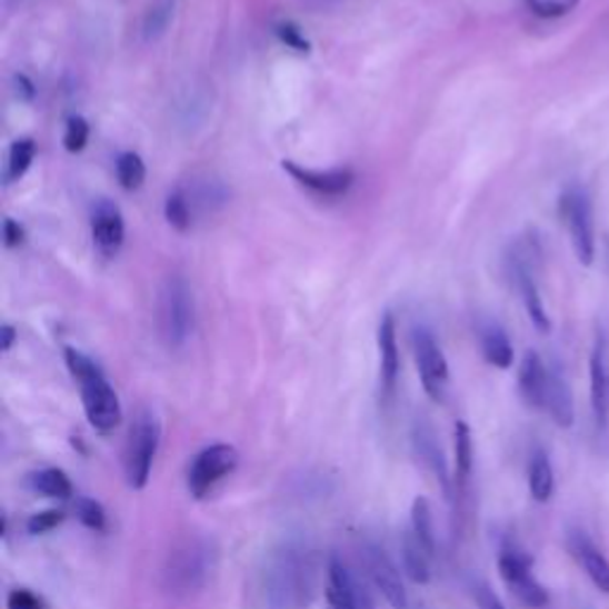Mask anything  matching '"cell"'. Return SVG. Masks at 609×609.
I'll return each mask as SVG.
<instances>
[{"label":"cell","mask_w":609,"mask_h":609,"mask_svg":"<svg viewBox=\"0 0 609 609\" xmlns=\"http://www.w3.org/2000/svg\"><path fill=\"white\" fill-rule=\"evenodd\" d=\"M538 256H540V250H538L536 241L527 239V241L515 243L510 256H507V272H510V279L517 286L523 308H527V312H529L531 325L540 333H548L552 325H550V317H548V310L543 304V296H540L536 277H533Z\"/></svg>","instance_id":"277c9868"},{"label":"cell","mask_w":609,"mask_h":609,"mask_svg":"<svg viewBox=\"0 0 609 609\" xmlns=\"http://www.w3.org/2000/svg\"><path fill=\"white\" fill-rule=\"evenodd\" d=\"M352 598H355V609H377L375 600H371L369 588L365 586L360 577H355V573H352Z\"/></svg>","instance_id":"74e56055"},{"label":"cell","mask_w":609,"mask_h":609,"mask_svg":"<svg viewBox=\"0 0 609 609\" xmlns=\"http://www.w3.org/2000/svg\"><path fill=\"white\" fill-rule=\"evenodd\" d=\"M327 609H355L352 571L338 557L327 567Z\"/></svg>","instance_id":"44dd1931"},{"label":"cell","mask_w":609,"mask_h":609,"mask_svg":"<svg viewBox=\"0 0 609 609\" xmlns=\"http://www.w3.org/2000/svg\"><path fill=\"white\" fill-rule=\"evenodd\" d=\"M29 488L37 490V493H41L46 498H56V500H67L74 493V486H72L70 477H67L62 469H56V467L33 471L29 477Z\"/></svg>","instance_id":"603a6c76"},{"label":"cell","mask_w":609,"mask_h":609,"mask_svg":"<svg viewBox=\"0 0 609 609\" xmlns=\"http://www.w3.org/2000/svg\"><path fill=\"white\" fill-rule=\"evenodd\" d=\"M560 217L567 224L569 239L577 252V260L583 267H590L596 262V219H593V202L590 196L581 189V186H569V189L560 196Z\"/></svg>","instance_id":"8992f818"},{"label":"cell","mask_w":609,"mask_h":609,"mask_svg":"<svg viewBox=\"0 0 609 609\" xmlns=\"http://www.w3.org/2000/svg\"><path fill=\"white\" fill-rule=\"evenodd\" d=\"M74 515L77 519L83 523V527L91 529V531H106V523H108V515L103 510V505H100L98 500L93 498H87V496H79L74 500Z\"/></svg>","instance_id":"4dcf8cb0"},{"label":"cell","mask_w":609,"mask_h":609,"mask_svg":"<svg viewBox=\"0 0 609 609\" xmlns=\"http://www.w3.org/2000/svg\"><path fill=\"white\" fill-rule=\"evenodd\" d=\"M546 410L552 417L557 427L571 429L573 427V396L571 388L560 369L550 367L548 371V388H546Z\"/></svg>","instance_id":"d6986e66"},{"label":"cell","mask_w":609,"mask_h":609,"mask_svg":"<svg viewBox=\"0 0 609 609\" xmlns=\"http://www.w3.org/2000/svg\"><path fill=\"white\" fill-rule=\"evenodd\" d=\"M412 348H415V360L419 369L421 386L431 400L443 402L448 393V381H450V369L448 360L441 350V343L436 341L433 331L427 325H417L412 329Z\"/></svg>","instance_id":"ba28073f"},{"label":"cell","mask_w":609,"mask_h":609,"mask_svg":"<svg viewBox=\"0 0 609 609\" xmlns=\"http://www.w3.org/2000/svg\"><path fill=\"white\" fill-rule=\"evenodd\" d=\"M33 158H37V143H33L31 139H17V141L10 146V152H8L6 183L20 181V179L29 172V167H31Z\"/></svg>","instance_id":"f1b7e54d"},{"label":"cell","mask_w":609,"mask_h":609,"mask_svg":"<svg viewBox=\"0 0 609 609\" xmlns=\"http://www.w3.org/2000/svg\"><path fill=\"white\" fill-rule=\"evenodd\" d=\"M567 548L600 593L609 596V560L600 552L593 540H590L581 529H571L567 533Z\"/></svg>","instance_id":"2e32d148"},{"label":"cell","mask_w":609,"mask_h":609,"mask_svg":"<svg viewBox=\"0 0 609 609\" xmlns=\"http://www.w3.org/2000/svg\"><path fill=\"white\" fill-rule=\"evenodd\" d=\"M412 536L419 540L431 557L436 555V533H433V515L427 498H417L412 502Z\"/></svg>","instance_id":"83f0119b"},{"label":"cell","mask_w":609,"mask_h":609,"mask_svg":"<svg viewBox=\"0 0 609 609\" xmlns=\"http://www.w3.org/2000/svg\"><path fill=\"white\" fill-rule=\"evenodd\" d=\"M62 521H64V512H60V510H43V512H37V515H31L27 519V531L31 536H41V533H48V531L58 529Z\"/></svg>","instance_id":"836d02e7"},{"label":"cell","mask_w":609,"mask_h":609,"mask_svg":"<svg viewBox=\"0 0 609 609\" xmlns=\"http://www.w3.org/2000/svg\"><path fill=\"white\" fill-rule=\"evenodd\" d=\"M360 562L369 581L375 583V588L386 598L388 605L393 609H408V590L402 586L398 567L393 565L391 557L383 552V548L371 543V540H365L360 546Z\"/></svg>","instance_id":"30bf717a"},{"label":"cell","mask_w":609,"mask_h":609,"mask_svg":"<svg viewBox=\"0 0 609 609\" xmlns=\"http://www.w3.org/2000/svg\"><path fill=\"white\" fill-rule=\"evenodd\" d=\"M267 605L269 609H298V567H296V543H286L272 557L267 571Z\"/></svg>","instance_id":"8fae6325"},{"label":"cell","mask_w":609,"mask_h":609,"mask_svg":"<svg viewBox=\"0 0 609 609\" xmlns=\"http://www.w3.org/2000/svg\"><path fill=\"white\" fill-rule=\"evenodd\" d=\"M277 37L281 39V43H286L289 48L298 50V53H308V50H310V41L304 39V33L293 22L277 24Z\"/></svg>","instance_id":"e575fe53"},{"label":"cell","mask_w":609,"mask_h":609,"mask_svg":"<svg viewBox=\"0 0 609 609\" xmlns=\"http://www.w3.org/2000/svg\"><path fill=\"white\" fill-rule=\"evenodd\" d=\"M579 3L581 0H527V8L543 20H557L577 10Z\"/></svg>","instance_id":"1f68e13d"},{"label":"cell","mask_w":609,"mask_h":609,"mask_svg":"<svg viewBox=\"0 0 609 609\" xmlns=\"http://www.w3.org/2000/svg\"><path fill=\"white\" fill-rule=\"evenodd\" d=\"M239 467V450L229 443H214L206 450H200L189 467V477H186V486H189V493L196 500L208 498L212 488L224 481L227 477Z\"/></svg>","instance_id":"9c48e42d"},{"label":"cell","mask_w":609,"mask_h":609,"mask_svg":"<svg viewBox=\"0 0 609 609\" xmlns=\"http://www.w3.org/2000/svg\"><path fill=\"white\" fill-rule=\"evenodd\" d=\"M14 338H17L14 327L3 325V329H0V350H3V352H10V348L14 346Z\"/></svg>","instance_id":"ab89813d"},{"label":"cell","mask_w":609,"mask_h":609,"mask_svg":"<svg viewBox=\"0 0 609 609\" xmlns=\"http://www.w3.org/2000/svg\"><path fill=\"white\" fill-rule=\"evenodd\" d=\"M529 490L536 502H548L555 493V471L543 450L533 452L529 462Z\"/></svg>","instance_id":"cb8c5ba5"},{"label":"cell","mask_w":609,"mask_h":609,"mask_svg":"<svg viewBox=\"0 0 609 609\" xmlns=\"http://www.w3.org/2000/svg\"><path fill=\"white\" fill-rule=\"evenodd\" d=\"M114 169L124 191H139L146 181V162L141 160L139 152H131V150L122 152L114 162Z\"/></svg>","instance_id":"f546056e"},{"label":"cell","mask_w":609,"mask_h":609,"mask_svg":"<svg viewBox=\"0 0 609 609\" xmlns=\"http://www.w3.org/2000/svg\"><path fill=\"white\" fill-rule=\"evenodd\" d=\"M412 448H415V455L421 460V465H425L433 473L436 481L441 483L443 496L450 498L452 496V477L448 471V460H446L441 446H438V441H436V433H433L431 425L425 417H419L412 427Z\"/></svg>","instance_id":"5bb4252c"},{"label":"cell","mask_w":609,"mask_h":609,"mask_svg":"<svg viewBox=\"0 0 609 609\" xmlns=\"http://www.w3.org/2000/svg\"><path fill=\"white\" fill-rule=\"evenodd\" d=\"M471 596H473V602H477L479 609H505L502 600L496 596V590L490 588L488 583H483V581H473L471 583Z\"/></svg>","instance_id":"8d00e7d4"},{"label":"cell","mask_w":609,"mask_h":609,"mask_svg":"<svg viewBox=\"0 0 609 609\" xmlns=\"http://www.w3.org/2000/svg\"><path fill=\"white\" fill-rule=\"evenodd\" d=\"M379 343V375H381V391L386 398H391L400 375V352H398V327L396 317L386 312L377 331Z\"/></svg>","instance_id":"e0dca14e"},{"label":"cell","mask_w":609,"mask_h":609,"mask_svg":"<svg viewBox=\"0 0 609 609\" xmlns=\"http://www.w3.org/2000/svg\"><path fill=\"white\" fill-rule=\"evenodd\" d=\"M158 448H160V421L156 415L143 410L137 415V419H133L127 450H124V473H127V483L133 490H143L148 486Z\"/></svg>","instance_id":"5b68a950"},{"label":"cell","mask_w":609,"mask_h":609,"mask_svg":"<svg viewBox=\"0 0 609 609\" xmlns=\"http://www.w3.org/2000/svg\"><path fill=\"white\" fill-rule=\"evenodd\" d=\"M283 169L289 172L300 186L310 189L319 196H346L350 191V186L355 183V172L348 167H333V169H308L300 167L291 160H283Z\"/></svg>","instance_id":"4fadbf2b"},{"label":"cell","mask_w":609,"mask_h":609,"mask_svg":"<svg viewBox=\"0 0 609 609\" xmlns=\"http://www.w3.org/2000/svg\"><path fill=\"white\" fill-rule=\"evenodd\" d=\"M8 609H46V602L29 588H14L8 593Z\"/></svg>","instance_id":"d590c367"},{"label":"cell","mask_w":609,"mask_h":609,"mask_svg":"<svg viewBox=\"0 0 609 609\" xmlns=\"http://www.w3.org/2000/svg\"><path fill=\"white\" fill-rule=\"evenodd\" d=\"M533 560L517 543H505L498 555V569L505 586L512 590V596L531 609H546L550 596L543 583L533 577Z\"/></svg>","instance_id":"52a82bcc"},{"label":"cell","mask_w":609,"mask_h":609,"mask_svg":"<svg viewBox=\"0 0 609 609\" xmlns=\"http://www.w3.org/2000/svg\"><path fill=\"white\" fill-rule=\"evenodd\" d=\"M124 217L110 200H98L91 214V236L103 258H114L124 246Z\"/></svg>","instance_id":"7c38bea8"},{"label":"cell","mask_w":609,"mask_h":609,"mask_svg":"<svg viewBox=\"0 0 609 609\" xmlns=\"http://www.w3.org/2000/svg\"><path fill=\"white\" fill-rule=\"evenodd\" d=\"M193 202L189 198V191L186 189H174L169 191L164 200V217L169 227H174L177 231H189L193 224Z\"/></svg>","instance_id":"484cf974"},{"label":"cell","mask_w":609,"mask_h":609,"mask_svg":"<svg viewBox=\"0 0 609 609\" xmlns=\"http://www.w3.org/2000/svg\"><path fill=\"white\" fill-rule=\"evenodd\" d=\"M3 239H6V246L8 248H17V246H22L24 243V229L20 222H14V219H6V224H3Z\"/></svg>","instance_id":"f35d334b"},{"label":"cell","mask_w":609,"mask_h":609,"mask_svg":"<svg viewBox=\"0 0 609 609\" xmlns=\"http://www.w3.org/2000/svg\"><path fill=\"white\" fill-rule=\"evenodd\" d=\"M590 408L600 429L609 421V346L607 338L598 333L593 352H590Z\"/></svg>","instance_id":"9a60e30c"},{"label":"cell","mask_w":609,"mask_h":609,"mask_svg":"<svg viewBox=\"0 0 609 609\" xmlns=\"http://www.w3.org/2000/svg\"><path fill=\"white\" fill-rule=\"evenodd\" d=\"M473 467V441L471 431L465 421L455 425V481L457 486H465L471 477Z\"/></svg>","instance_id":"d4e9b609"},{"label":"cell","mask_w":609,"mask_h":609,"mask_svg":"<svg viewBox=\"0 0 609 609\" xmlns=\"http://www.w3.org/2000/svg\"><path fill=\"white\" fill-rule=\"evenodd\" d=\"M400 555H402V569L412 583L425 586L431 581V555L421 548V543L412 536V531L402 536Z\"/></svg>","instance_id":"7402d4cb"},{"label":"cell","mask_w":609,"mask_h":609,"mask_svg":"<svg viewBox=\"0 0 609 609\" xmlns=\"http://www.w3.org/2000/svg\"><path fill=\"white\" fill-rule=\"evenodd\" d=\"M481 338V350L488 365H493L498 369H510L515 362V348L510 336L498 325V321H486V325L479 329Z\"/></svg>","instance_id":"ffe728a7"},{"label":"cell","mask_w":609,"mask_h":609,"mask_svg":"<svg viewBox=\"0 0 609 609\" xmlns=\"http://www.w3.org/2000/svg\"><path fill=\"white\" fill-rule=\"evenodd\" d=\"M89 133H91L89 122L83 120V117L74 114V117H70V120H67L62 143H64V148L70 150V152H81L83 148H87V143H89Z\"/></svg>","instance_id":"d6a6232c"},{"label":"cell","mask_w":609,"mask_h":609,"mask_svg":"<svg viewBox=\"0 0 609 609\" xmlns=\"http://www.w3.org/2000/svg\"><path fill=\"white\" fill-rule=\"evenodd\" d=\"M548 371L550 367L536 350L523 355L519 365V393L529 408L546 410V388H548Z\"/></svg>","instance_id":"ac0fdd59"},{"label":"cell","mask_w":609,"mask_h":609,"mask_svg":"<svg viewBox=\"0 0 609 609\" xmlns=\"http://www.w3.org/2000/svg\"><path fill=\"white\" fill-rule=\"evenodd\" d=\"M177 0H156L143 17V39L146 41H158L162 33L169 29L174 20Z\"/></svg>","instance_id":"4316f807"},{"label":"cell","mask_w":609,"mask_h":609,"mask_svg":"<svg viewBox=\"0 0 609 609\" xmlns=\"http://www.w3.org/2000/svg\"><path fill=\"white\" fill-rule=\"evenodd\" d=\"M193 321L196 308L189 283L179 274L167 277L160 286L158 296V325L164 343L169 348L186 346V341H189L193 333Z\"/></svg>","instance_id":"3957f363"},{"label":"cell","mask_w":609,"mask_h":609,"mask_svg":"<svg viewBox=\"0 0 609 609\" xmlns=\"http://www.w3.org/2000/svg\"><path fill=\"white\" fill-rule=\"evenodd\" d=\"M219 550L212 538L186 536L169 550L162 567V586L169 596L189 598L208 586L217 569Z\"/></svg>","instance_id":"6da1fadb"},{"label":"cell","mask_w":609,"mask_h":609,"mask_svg":"<svg viewBox=\"0 0 609 609\" xmlns=\"http://www.w3.org/2000/svg\"><path fill=\"white\" fill-rule=\"evenodd\" d=\"M64 362L79 386L83 412H87L89 425L98 433L114 431L122 421V405L114 393L112 383L103 375V369H100L89 355H83L77 348H64Z\"/></svg>","instance_id":"7a4b0ae2"}]
</instances>
